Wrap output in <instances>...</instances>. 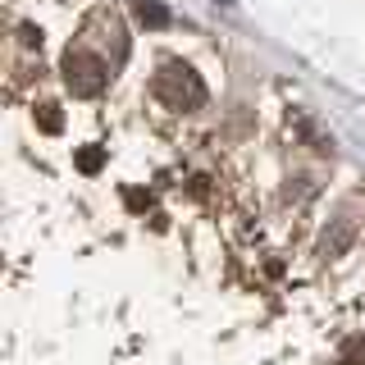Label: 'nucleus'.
Instances as JSON below:
<instances>
[{
	"label": "nucleus",
	"mask_w": 365,
	"mask_h": 365,
	"mask_svg": "<svg viewBox=\"0 0 365 365\" xmlns=\"http://www.w3.org/2000/svg\"><path fill=\"white\" fill-rule=\"evenodd\" d=\"M110 78V64L101 55H91L87 46H68L64 51V83L73 96H101Z\"/></svg>",
	"instance_id": "1"
},
{
	"label": "nucleus",
	"mask_w": 365,
	"mask_h": 365,
	"mask_svg": "<svg viewBox=\"0 0 365 365\" xmlns=\"http://www.w3.org/2000/svg\"><path fill=\"white\" fill-rule=\"evenodd\" d=\"M155 96L165 101V106H174V110H192V106L205 101V83L187 64H165L155 73Z\"/></svg>",
	"instance_id": "2"
},
{
	"label": "nucleus",
	"mask_w": 365,
	"mask_h": 365,
	"mask_svg": "<svg viewBox=\"0 0 365 365\" xmlns=\"http://www.w3.org/2000/svg\"><path fill=\"white\" fill-rule=\"evenodd\" d=\"M347 242H351V224H334V233L319 237V256H338Z\"/></svg>",
	"instance_id": "3"
},
{
	"label": "nucleus",
	"mask_w": 365,
	"mask_h": 365,
	"mask_svg": "<svg viewBox=\"0 0 365 365\" xmlns=\"http://www.w3.org/2000/svg\"><path fill=\"white\" fill-rule=\"evenodd\" d=\"M137 19H142L146 28H165V23H169V9L160 5V0H137Z\"/></svg>",
	"instance_id": "4"
},
{
	"label": "nucleus",
	"mask_w": 365,
	"mask_h": 365,
	"mask_svg": "<svg viewBox=\"0 0 365 365\" xmlns=\"http://www.w3.org/2000/svg\"><path fill=\"white\" fill-rule=\"evenodd\" d=\"M37 123H41V133H60L64 128V119L55 114V106H37Z\"/></svg>",
	"instance_id": "5"
},
{
	"label": "nucleus",
	"mask_w": 365,
	"mask_h": 365,
	"mask_svg": "<svg viewBox=\"0 0 365 365\" xmlns=\"http://www.w3.org/2000/svg\"><path fill=\"white\" fill-rule=\"evenodd\" d=\"M356 356H365V338H347V342H342V361H356Z\"/></svg>",
	"instance_id": "6"
},
{
	"label": "nucleus",
	"mask_w": 365,
	"mask_h": 365,
	"mask_svg": "<svg viewBox=\"0 0 365 365\" xmlns=\"http://www.w3.org/2000/svg\"><path fill=\"white\" fill-rule=\"evenodd\" d=\"M78 169H83V174H96V169H101V151H83V155H78Z\"/></svg>",
	"instance_id": "7"
},
{
	"label": "nucleus",
	"mask_w": 365,
	"mask_h": 365,
	"mask_svg": "<svg viewBox=\"0 0 365 365\" xmlns=\"http://www.w3.org/2000/svg\"><path fill=\"white\" fill-rule=\"evenodd\" d=\"M19 41H23V46H41V28H32V23H23V28H19Z\"/></svg>",
	"instance_id": "8"
}]
</instances>
